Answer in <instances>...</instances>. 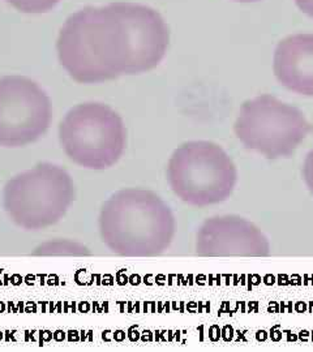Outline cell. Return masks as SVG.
<instances>
[{
	"instance_id": "8fae6325",
	"label": "cell",
	"mask_w": 313,
	"mask_h": 352,
	"mask_svg": "<svg viewBox=\"0 0 313 352\" xmlns=\"http://www.w3.org/2000/svg\"><path fill=\"white\" fill-rule=\"evenodd\" d=\"M16 10L24 13L50 12L61 0H6Z\"/></svg>"
},
{
	"instance_id": "5bb4252c",
	"label": "cell",
	"mask_w": 313,
	"mask_h": 352,
	"mask_svg": "<svg viewBox=\"0 0 313 352\" xmlns=\"http://www.w3.org/2000/svg\"><path fill=\"white\" fill-rule=\"evenodd\" d=\"M237 1H241V3H250V1H259V0H237Z\"/></svg>"
},
{
	"instance_id": "3957f363",
	"label": "cell",
	"mask_w": 313,
	"mask_h": 352,
	"mask_svg": "<svg viewBox=\"0 0 313 352\" xmlns=\"http://www.w3.org/2000/svg\"><path fill=\"white\" fill-rule=\"evenodd\" d=\"M76 199L75 183L59 164L42 162L11 177L3 189V206L16 226L39 231L65 217Z\"/></svg>"
},
{
	"instance_id": "7c38bea8",
	"label": "cell",
	"mask_w": 313,
	"mask_h": 352,
	"mask_svg": "<svg viewBox=\"0 0 313 352\" xmlns=\"http://www.w3.org/2000/svg\"><path fill=\"white\" fill-rule=\"evenodd\" d=\"M303 180L313 196V149L307 154L303 164Z\"/></svg>"
},
{
	"instance_id": "6da1fadb",
	"label": "cell",
	"mask_w": 313,
	"mask_h": 352,
	"mask_svg": "<svg viewBox=\"0 0 313 352\" xmlns=\"http://www.w3.org/2000/svg\"><path fill=\"white\" fill-rule=\"evenodd\" d=\"M169 42L161 13L135 3H111L71 14L59 32L56 52L76 82L100 84L154 69Z\"/></svg>"
},
{
	"instance_id": "5b68a950",
	"label": "cell",
	"mask_w": 313,
	"mask_h": 352,
	"mask_svg": "<svg viewBox=\"0 0 313 352\" xmlns=\"http://www.w3.org/2000/svg\"><path fill=\"white\" fill-rule=\"evenodd\" d=\"M59 141L74 164L94 171L118 164L127 146V129L122 116L100 102L72 107L59 126Z\"/></svg>"
},
{
	"instance_id": "52a82bcc",
	"label": "cell",
	"mask_w": 313,
	"mask_h": 352,
	"mask_svg": "<svg viewBox=\"0 0 313 352\" xmlns=\"http://www.w3.org/2000/svg\"><path fill=\"white\" fill-rule=\"evenodd\" d=\"M52 106L47 93L25 76L0 77V146L23 148L50 128Z\"/></svg>"
},
{
	"instance_id": "9c48e42d",
	"label": "cell",
	"mask_w": 313,
	"mask_h": 352,
	"mask_svg": "<svg viewBox=\"0 0 313 352\" xmlns=\"http://www.w3.org/2000/svg\"><path fill=\"white\" fill-rule=\"evenodd\" d=\"M273 69L282 87L295 94L313 97V34L282 39L274 52Z\"/></svg>"
},
{
	"instance_id": "8992f818",
	"label": "cell",
	"mask_w": 313,
	"mask_h": 352,
	"mask_svg": "<svg viewBox=\"0 0 313 352\" xmlns=\"http://www.w3.org/2000/svg\"><path fill=\"white\" fill-rule=\"evenodd\" d=\"M312 131L298 107L270 94L244 102L234 124L243 146L268 160L290 158Z\"/></svg>"
},
{
	"instance_id": "4fadbf2b",
	"label": "cell",
	"mask_w": 313,
	"mask_h": 352,
	"mask_svg": "<svg viewBox=\"0 0 313 352\" xmlns=\"http://www.w3.org/2000/svg\"><path fill=\"white\" fill-rule=\"evenodd\" d=\"M295 3L303 12L313 17V0H295Z\"/></svg>"
},
{
	"instance_id": "30bf717a",
	"label": "cell",
	"mask_w": 313,
	"mask_h": 352,
	"mask_svg": "<svg viewBox=\"0 0 313 352\" xmlns=\"http://www.w3.org/2000/svg\"><path fill=\"white\" fill-rule=\"evenodd\" d=\"M34 256H68V257H84L90 256V250L77 240L55 239L39 244L33 252Z\"/></svg>"
},
{
	"instance_id": "ba28073f",
	"label": "cell",
	"mask_w": 313,
	"mask_h": 352,
	"mask_svg": "<svg viewBox=\"0 0 313 352\" xmlns=\"http://www.w3.org/2000/svg\"><path fill=\"white\" fill-rule=\"evenodd\" d=\"M200 257H268L270 243L248 219L235 215H215L204 221L196 235Z\"/></svg>"
},
{
	"instance_id": "277c9868",
	"label": "cell",
	"mask_w": 313,
	"mask_h": 352,
	"mask_svg": "<svg viewBox=\"0 0 313 352\" xmlns=\"http://www.w3.org/2000/svg\"><path fill=\"white\" fill-rule=\"evenodd\" d=\"M167 182L177 199L206 208L230 199L238 184V168L222 146L212 141H188L171 154Z\"/></svg>"
},
{
	"instance_id": "7a4b0ae2",
	"label": "cell",
	"mask_w": 313,
	"mask_h": 352,
	"mask_svg": "<svg viewBox=\"0 0 313 352\" xmlns=\"http://www.w3.org/2000/svg\"><path fill=\"white\" fill-rule=\"evenodd\" d=\"M98 228L103 244L122 257H157L170 248L175 215L151 189L125 188L102 205Z\"/></svg>"
}]
</instances>
